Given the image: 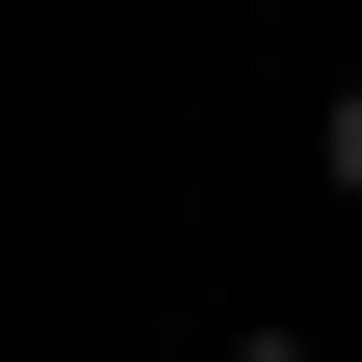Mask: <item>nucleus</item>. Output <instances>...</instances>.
<instances>
[{
    "label": "nucleus",
    "mask_w": 362,
    "mask_h": 362,
    "mask_svg": "<svg viewBox=\"0 0 362 362\" xmlns=\"http://www.w3.org/2000/svg\"><path fill=\"white\" fill-rule=\"evenodd\" d=\"M310 156H337V207H362V78H337V104H310Z\"/></svg>",
    "instance_id": "f257e3e1"
},
{
    "label": "nucleus",
    "mask_w": 362,
    "mask_h": 362,
    "mask_svg": "<svg viewBox=\"0 0 362 362\" xmlns=\"http://www.w3.org/2000/svg\"><path fill=\"white\" fill-rule=\"evenodd\" d=\"M233 362H310V337H233Z\"/></svg>",
    "instance_id": "f03ea898"
}]
</instances>
